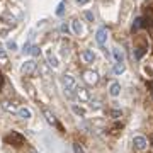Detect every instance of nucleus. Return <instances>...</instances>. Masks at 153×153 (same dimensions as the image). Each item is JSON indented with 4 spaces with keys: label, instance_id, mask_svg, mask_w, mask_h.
<instances>
[{
    "label": "nucleus",
    "instance_id": "3",
    "mask_svg": "<svg viewBox=\"0 0 153 153\" xmlns=\"http://www.w3.org/2000/svg\"><path fill=\"white\" fill-rule=\"evenodd\" d=\"M21 71L24 73V75H27V76L34 75V73L38 71V63H36L34 60H26L21 66Z\"/></svg>",
    "mask_w": 153,
    "mask_h": 153
},
{
    "label": "nucleus",
    "instance_id": "5",
    "mask_svg": "<svg viewBox=\"0 0 153 153\" xmlns=\"http://www.w3.org/2000/svg\"><path fill=\"white\" fill-rule=\"evenodd\" d=\"M133 146H134V150H138V152H145L148 148V140L145 136H134L133 138Z\"/></svg>",
    "mask_w": 153,
    "mask_h": 153
},
{
    "label": "nucleus",
    "instance_id": "11",
    "mask_svg": "<svg viewBox=\"0 0 153 153\" xmlns=\"http://www.w3.org/2000/svg\"><path fill=\"white\" fill-rule=\"evenodd\" d=\"M46 60H48V65L51 66V68H58V66H60V61H58V58L53 55V51H48V53H46Z\"/></svg>",
    "mask_w": 153,
    "mask_h": 153
},
{
    "label": "nucleus",
    "instance_id": "12",
    "mask_svg": "<svg viewBox=\"0 0 153 153\" xmlns=\"http://www.w3.org/2000/svg\"><path fill=\"white\" fill-rule=\"evenodd\" d=\"M71 29H73V33H75L76 36H82L83 34V26L78 19H73V21H71Z\"/></svg>",
    "mask_w": 153,
    "mask_h": 153
},
{
    "label": "nucleus",
    "instance_id": "17",
    "mask_svg": "<svg viewBox=\"0 0 153 153\" xmlns=\"http://www.w3.org/2000/svg\"><path fill=\"white\" fill-rule=\"evenodd\" d=\"M124 70H126L124 63H116L114 68H112V71H114L116 75H121V73H124Z\"/></svg>",
    "mask_w": 153,
    "mask_h": 153
},
{
    "label": "nucleus",
    "instance_id": "30",
    "mask_svg": "<svg viewBox=\"0 0 153 153\" xmlns=\"http://www.w3.org/2000/svg\"><path fill=\"white\" fill-rule=\"evenodd\" d=\"M66 53H68V46L63 44V46H61V55H66Z\"/></svg>",
    "mask_w": 153,
    "mask_h": 153
},
{
    "label": "nucleus",
    "instance_id": "8",
    "mask_svg": "<svg viewBox=\"0 0 153 153\" xmlns=\"http://www.w3.org/2000/svg\"><path fill=\"white\" fill-rule=\"evenodd\" d=\"M112 56H114L116 63H124V51L119 46H114L112 48Z\"/></svg>",
    "mask_w": 153,
    "mask_h": 153
},
{
    "label": "nucleus",
    "instance_id": "4",
    "mask_svg": "<svg viewBox=\"0 0 153 153\" xmlns=\"http://www.w3.org/2000/svg\"><path fill=\"white\" fill-rule=\"evenodd\" d=\"M75 97L76 100H80V102H88L90 100V92H88L85 87H80V85H76L75 87Z\"/></svg>",
    "mask_w": 153,
    "mask_h": 153
},
{
    "label": "nucleus",
    "instance_id": "31",
    "mask_svg": "<svg viewBox=\"0 0 153 153\" xmlns=\"http://www.w3.org/2000/svg\"><path fill=\"white\" fill-rule=\"evenodd\" d=\"M61 31H63V33H68V27H66V24H63V26H61Z\"/></svg>",
    "mask_w": 153,
    "mask_h": 153
},
{
    "label": "nucleus",
    "instance_id": "29",
    "mask_svg": "<svg viewBox=\"0 0 153 153\" xmlns=\"http://www.w3.org/2000/svg\"><path fill=\"white\" fill-rule=\"evenodd\" d=\"M75 4H78V5H85V4H88V0H75Z\"/></svg>",
    "mask_w": 153,
    "mask_h": 153
},
{
    "label": "nucleus",
    "instance_id": "7",
    "mask_svg": "<svg viewBox=\"0 0 153 153\" xmlns=\"http://www.w3.org/2000/svg\"><path fill=\"white\" fill-rule=\"evenodd\" d=\"M80 58L83 60V63H94L95 61V53H94L92 49H85V51H82Z\"/></svg>",
    "mask_w": 153,
    "mask_h": 153
},
{
    "label": "nucleus",
    "instance_id": "22",
    "mask_svg": "<svg viewBox=\"0 0 153 153\" xmlns=\"http://www.w3.org/2000/svg\"><path fill=\"white\" fill-rule=\"evenodd\" d=\"M141 26H143V19L141 17H138L136 21H134V24H133V31H138Z\"/></svg>",
    "mask_w": 153,
    "mask_h": 153
},
{
    "label": "nucleus",
    "instance_id": "21",
    "mask_svg": "<svg viewBox=\"0 0 153 153\" xmlns=\"http://www.w3.org/2000/svg\"><path fill=\"white\" fill-rule=\"evenodd\" d=\"M83 17H85L88 22H94V21H95V16H94V12H90V10H85V12H83Z\"/></svg>",
    "mask_w": 153,
    "mask_h": 153
},
{
    "label": "nucleus",
    "instance_id": "25",
    "mask_svg": "<svg viewBox=\"0 0 153 153\" xmlns=\"http://www.w3.org/2000/svg\"><path fill=\"white\" fill-rule=\"evenodd\" d=\"M63 10H65V4L61 2V4H58V9H56V16H63Z\"/></svg>",
    "mask_w": 153,
    "mask_h": 153
},
{
    "label": "nucleus",
    "instance_id": "24",
    "mask_svg": "<svg viewBox=\"0 0 153 153\" xmlns=\"http://www.w3.org/2000/svg\"><path fill=\"white\" fill-rule=\"evenodd\" d=\"M39 53H41L39 46H31V53H29V55H33V56H39Z\"/></svg>",
    "mask_w": 153,
    "mask_h": 153
},
{
    "label": "nucleus",
    "instance_id": "32",
    "mask_svg": "<svg viewBox=\"0 0 153 153\" xmlns=\"http://www.w3.org/2000/svg\"><path fill=\"white\" fill-rule=\"evenodd\" d=\"M31 153H38V152H36V150H31Z\"/></svg>",
    "mask_w": 153,
    "mask_h": 153
},
{
    "label": "nucleus",
    "instance_id": "16",
    "mask_svg": "<svg viewBox=\"0 0 153 153\" xmlns=\"http://www.w3.org/2000/svg\"><path fill=\"white\" fill-rule=\"evenodd\" d=\"M71 111H73V114H76L78 117H85V109H83V107H80V105L71 104Z\"/></svg>",
    "mask_w": 153,
    "mask_h": 153
},
{
    "label": "nucleus",
    "instance_id": "10",
    "mask_svg": "<svg viewBox=\"0 0 153 153\" xmlns=\"http://www.w3.org/2000/svg\"><path fill=\"white\" fill-rule=\"evenodd\" d=\"M43 116H44V119H46V123H48V124H51V126L56 124V116L53 114V111H49V109H46V107H44V109H43Z\"/></svg>",
    "mask_w": 153,
    "mask_h": 153
},
{
    "label": "nucleus",
    "instance_id": "13",
    "mask_svg": "<svg viewBox=\"0 0 153 153\" xmlns=\"http://www.w3.org/2000/svg\"><path fill=\"white\" fill-rule=\"evenodd\" d=\"M17 116H19L21 119H31V117H33V112H31V109H29V107H19Z\"/></svg>",
    "mask_w": 153,
    "mask_h": 153
},
{
    "label": "nucleus",
    "instance_id": "6",
    "mask_svg": "<svg viewBox=\"0 0 153 153\" xmlns=\"http://www.w3.org/2000/svg\"><path fill=\"white\" fill-rule=\"evenodd\" d=\"M107 38H109V31H107V27H100L97 33H95V41H97L100 46H104L105 44Z\"/></svg>",
    "mask_w": 153,
    "mask_h": 153
},
{
    "label": "nucleus",
    "instance_id": "1",
    "mask_svg": "<svg viewBox=\"0 0 153 153\" xmlns=\"http://www.w3.org/2000/svg\"><path fill=\"white\" fill-rule=\"evenodd\" d=\"M61 82H63V87H65V94L66 95H71V90H75V87H76L75 76L70 75V73H65V75L61 76Z\"/></svg>",
    "mask_w": 153,
    "mask_h": 153
},
{
    "label": "nucleus",
    "instance_id": "14",
    "mask_svg": "<svg viewBox=\"0 0 153 153\" xmlns=\"http://www.w3.org/2000/svg\"><path fill=\"white\" fill-rule=\"evenodd\" d=\"M2 109L7 111L9 114H17V111H19L16 105L12 104V102H9V100H4V102H2Z\"/></svg>",
    "mask_w": 153,
    "mask_h": 153
},
{
    "label": "nucleus",
    "instance_id": "23",
    "mask_svg": "<svg viewBox=\"0 0 153 153\" xmlns=\"http://www.w3.org/2000/svg\"><path fill=\"white\" fill-rule=\"evenodd\" d=\"M90 107L92 109H100L102 107V102L100 100H90Z\"/></svg>",
    "mask_w": 153,
    "mask_h": 153
},
{
    "label": "nucleus",
    "instance_id": "18",
    "mask_svg": "<svg viewBox=\"0 0 153 153\" xmlns=\"http://www.w3.org/2000/svg\"><path fill=\"white\" fill-rule=\"evenodd\" d=\"M109 116L112 117V119H121V117H123V111L121 109H111Z\"/></svg>",
    "mask_w": 153,
    "mask_h": 153
},
{
    "label": "nucleus",
    "instance_id": "2",
    "mask_svg": "<svg viewBox=\"0 0 153 153\" xmlns=\"http://www.w3.org/2000/svg\"><path fill=\"white\" fill-rule=\"evenodd\" d=\"M82 78L87 85H97L99 83V73L95 70H83L82 71Z\"/></svg>",
    "mask_w": 153,
    "mask_h": 153
},
{
    "label": "nucleus",
    "instance_id": "20",
    "mask_svg": "<svg viewBox=\"0 0 153 153\" xmlns=\"http://www.w3.org/2000/svg\"><path fill=\"white\" fill-rule=\"evenodd\" d=\"M39 71L43 73L44 78H49V76H51V70H49V68H48L46 65H41V66H39Z\"/></svg>",
    "mask_w": 153,
    "mask_h": 153
},
{
    "label": "nucleus",
    "instance_id": "28",
    "mask_svg": "<svg viewBox=\"0 0 153 153\" xmlns=\"http://www.w3.org/2000/svg\"><path fill=\"white\" fill-rule=\"evenodd\" d=\"M73 150H75V153H83L82 146H80V145H78V143H75V145H73Z\"/></svg>",
    "mask_w": 153,
    "mask_h": 153
},
{
    "label": "nucleus",
    "instance_id": "27",
    "mask_svg": "<svg viewBox=\"0 0 153 153\" xmlns=\"http://www.w3.org/2000/svg\"><path fill=\"white\" fill-rule=\"evenodd\" d=\"M0 61H7V53H5V49H2V48H0Z\"/></svg>",
    "mask_w": 153,
    "mask_h": 153
},
{
    "label": "nucleus",
    "instance_id": "19",
    "mask_svg": "<svg viewBox=\"0 0 153 153\" xmlns=\"http://www.w3.org/2000/svg\"><path fill=\"white\" fill-rule=\"evenodd\" d=\"M0 19H2V21H5V24H9V26H14V24H16V19H14L10 14H4Z\"/></svg>",
    "mask_w": 153,
    "mask_h": 153
},
{
    "label": "nucleus",
    "instance_id": "26",
    "mask_svg": "<svg viewBox=\"0 0 153 153\" xmlns=\"http://www.w3.org/2000/svg\"><path fill=\"white\" fill-rule=\"evenodd\" d=\"M7 48L12 49V51H16V49H17V43H16V41H7Z\"/></svg>",
    "mask_w": 153,
    "mask_h": 153
},
{
    "label": "nucleus",
    "instance_id": "15",
    "mask_svg": "<svg viewBox=\"0 0 153 153\" xmlns=\"http://www.w3.org/2000/svg\"><path fill=\"white\" fill-rule=\"evenodd\" d=\"M7 140H9L10 143L14 141V143H16V146H21L22 143H24V138H22L21 134H19V133H12V134H10L9 138H7Z\"/></svg>",
    "mask_w": 153,
    "mask_h": 153
},
{
    "label": "nucleus",
    "instance_id": "9",
    "mask_svg": "<svg viewBox=\"0 0 153 153\" xmlns=\"http://www.w3.org/2000/svg\"><path fill=\"white\" fill-rule=\"evenodd\" d=\"M109 95H111V97H119V95H121V83L119 82H111V85H109Z\"/></svg>",
    "mask_w": 153,
    "mask_h": 153
}]
</instances>
